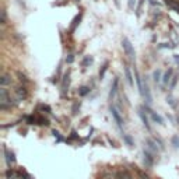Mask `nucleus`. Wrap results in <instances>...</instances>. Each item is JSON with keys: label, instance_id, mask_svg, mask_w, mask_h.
<instances>
[{"label": "nucleus", "instance_id": "obj_5", "mask_svg": "<svg viewBox=\"0 0 179 179\" xmlns=\"http://www.w3.org/2000/svg\"><path fill=\"white\" fill-rule=\"evenodd\" d=\"M116 179H132V176L129 175L126 171H122V172L118 173V176H116Z\"/></svg>", "mask_w": 179, "mask_h": 179}, {"label": "nucleus", "instance_id": "obj_11", "mask_svg": "<svg viewBox=\"0 0 179 179\" xmlns=\"http://www.w3.org/2000/svg\"><path fill=\"white\" fill-rule=\"evenodd\" d=\"M88 92V88L87 87H81L80 88V95H85Z\"/></svg>", "mask_w": 179, "mask_h": 179}, {"label": "nucleus", "instance_id": "obj_8", "mask_svg": "<svg viewBox=\"0 0 179 179\" xmlns=\"http://www.w3.org/2000/svg\"><path fill=\"white\" fill-rule=\"evenodd\" d=\"M126 77H128V81L130 85H133V79H132V74H130V70L126 69Z\"/></svg>", "mask_w": 179, "mask_h": 179}, {"label": "nucleus", "instance_id": "obj_3", "mask_svg": "<svg viewBox=\"0 0 179 179\" xmlns=\"http://www.w3.org/2000/svg\"><path fill=\"white\" fill-rule=\"evenodd\" d=\"M111 111H112V115H113V118H115V120L118 122L119 128H122V123H123V120H122V118H120V115H119L118 109H116V108H112Z\"/></svg>", "mask_w": 179, "mask_h": 179}, {"label": "nucleus", "instance_id": "obj_1", "mask_svg": "<svg viewBox=\"0 0 179 179\" xmlns=\"http://www.w3.org/2000/svg\"><path fill=\"white\" fill-rule=\"evenodd\" d=\"M10 105H11V100L7 95L6 88L2 87V91H0V106H2V109H7Z\"/></svg>", "mask_w": 179, "mask_h": 179}, {"label": "nucleus", "instance_id": "obj_12", "mask_svg": "<svg viewBox=\"0 0 179 179\" xmlns=\"http://www.w3.org/2000/svg\"><path fill=\"white\" fill-rule=\"evenodd\" d=\"M169 77H171V71H168V73L165 74V80H164V81L168 83V81H169Z\"/></svg>", "mask_w": 179, "mask_h": 179}, {"label": "nucleus", "instance_id": "obj_10", "mask_svg": "<svg viewBox=\"0 0 179 179\" xmlns=\"http://www.w3.org/2000/svg\"><path fill=\"white\" fill-rule=\"evenodd\" d=\"M6 18H7V15H6V11H4V10H3V11H2V24H6Z\"/></svg>", "mask_w": 179, "mask_h": 179}, {"label": "nucleus", "instance_id": "obj_2", "mask_svg": "<svg viewBox=\"0 0 179 179\" xmlns=\"http://www.w3.org/2000/svg\"><path fill=\"white\" fill-rule=\"evenodd\" d=\"M122 45H123V49H124V52L128 53L129 58L133 59V58H134V51H133V46H132L130 41H129L128 38H124L123 42H122Z\"/></svg>", "mask_w": 179, "mask_h": 179}, {"label": "nucleus", "instance_id": "obj_14", "mask_svg": "<svg viewBox=\"0 0 179 179\" xmlns=\"http://www.w3.org/2000/svg\"><path fill=\"white\" fill-rule=\"evenodd\" d=\"M140 178H141V179H148V176H147V175H144V173H143V172H140Z\"/></svg>", "mask_w": 179, "mask_h": 179}, {"label": "nucleus", "instance_id": "obj_7", "mask_svg": "<svg viewBox=\"0 0 179 179\" xmlns=\"http://www.w3.org/2000/svg\"><path fill=\"white\" fill-rule=\"evenodd\" d=\"M150 113H151V116H153L154 120H158V123H162V118H161V116H158L157 113H154L153 111H150Z\"/></svg>", "mask_w": 179, "mask_h": 179}, {"label": "nucleus", "instance_id": "obj_9", "mask_svg": "<svg viewBox=\"0 0 179 179\" xmlns=\"http://www.w3.org/2000/svg\"><path fill=\"white\" fill-rule=\"evenodd\" d=\"M7 162H9V164L14 162V157H13V153H11V154H10V153L7 151Z\"/></svg>", "mask_w": 179, "mask_h": 179}, {"label": "nucleus", "instance_id": "obj_13", "mask_svg": "<svg viewBox=\"0 0 179 179\" xmlns=\"http://www.w3.org/2000/svg\"><path fill=\"white\" fill-rule=\"evenodd\" d=\"M160 71H155V73H154V77H155V81H158V80H160Z\"/></svg>", "mask_w": 179, "mask_h": 179}, {"label": "nucleus", "instance_id": "obj_6", "mask_svg": "<svg viewBox=\"0 0 179 179\" xmlns=\"http://www.w3.org/2000/svg\"><path fill=\"white\" fill-rule=\"evenodd\" d=\"M140 116H141V119H143V122H144V126H146L147 129H150V124H148V119H147V116H144V113L140 111Z\"/></svg>", "mask_w": 179, "mask_h": 179}, {"label": "nucleus", "instance_id": "obj_4", "mask_svg": "<svg viewBox=\"0 0 179 179\" xmlns=\"http://www.w3.org/2000/svg\"><path fill=\"white\" fill-rule=\"evenodd\" d=\"M11 84V79H10V76H7V74H3L2 76V87L6 88L7 85Z\"/></svg>", "mask_w": 179, "mask_h": 179}]
</instances>
